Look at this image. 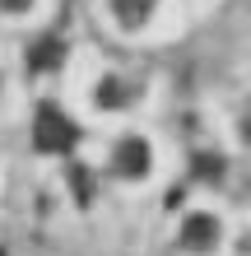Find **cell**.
Listing matches in <instances>:
<instances>
[{"instance_id":"6da1fadb","label":"cell","mask_w":251,"mask_h":256,"mask_svg":"<svg viewBox=\"0 0 251 256\" xmlns=\"http://www.w3.org/2000/svg\"><path fill=\"white\" fill-rule=\"evenodd\" d=\"M33 140H37L42 154H65V149L79 140V126L70 122L56 102H42L37 116H33Z\"/></svg>"},{"instance_id":"7a4b0ae2","label":"cell","mask_w":251,"mask_h":256,"mask_svg":"<svg viewBox=\"0 0 251 256\" xmlns=\"http://www.w3.org/2000/svg\"><path fill=\"white\" fill-rule=\"evenodd\" d=\"M116 168H121L126 177H144L149 172V144H144L140 135H126L121 149H116Z\"/></svg>"},{"instance_id":"3957f363","label":"cell","mask_w":251,"mask_h":256,"mask_svg":"<svg viewBox=\"0 0 251 256\" xmlns=\"http://www.w3.org/2000/svg\"><path fill=\"white\" fill-rule=\"evenodd\" d=\"M182 242L186 247H214L219 242V224L210 219V214H186V228H182Z\"/></svg>"},{"instance_id":"277c9868","label":"cell","mask_w":251,"mask_h":256,"mask_svg":"<svg viewBox=\"0 0 251 256\" xmlns=\"http://www.w3.org/2000/svg\"><path fill=\"white\" fill-rule=\"evenodd\" d=\"M112 5H116V19H121L126 28H140L144 19H149L154 0H112Z\"/></svg>"},{"instance_id":"5b68a950","label":"cell","mask_w":251,"mask_h":256,"mask_svg":"<svg viewBox=\"0 0 251 256\" xmlns=\"http://www.w3.org/2000/svg\"><path fill=\"white\" fill-rule=\"evenodd\" d=\"M61 56H65V47H61L56 38H47L42 47H33V70H51L56 61H61Z\"/></svg>"}]
</instances>
